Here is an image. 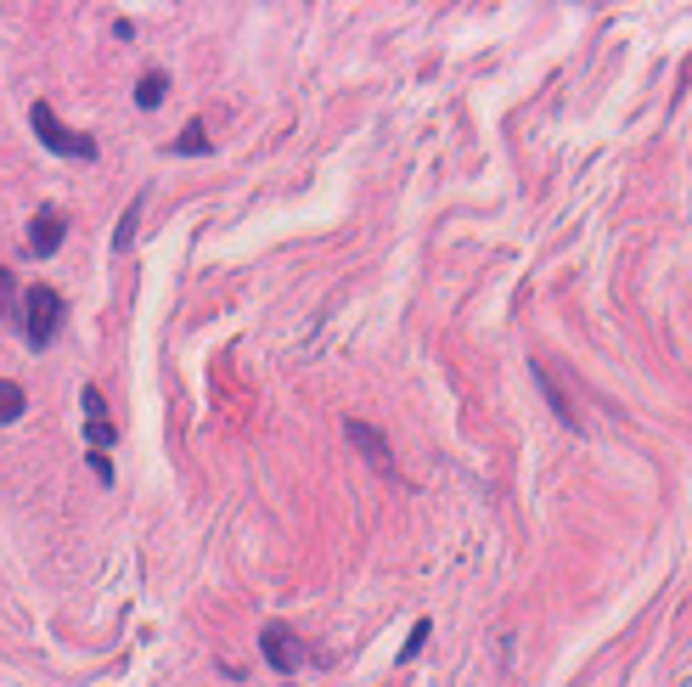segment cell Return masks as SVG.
<instances>
[{"label": "cell", "instance_id": "cell-4", "mask_svg": "<svg viewBox=\"0 0 692 687\" xmlns=\"http://www.w3.org/2000/svg\"><path fill=\"white\" fill-rule=\"evenodd\" d=\"M344 434H349V445L367 456V463L378 468V474H388L394 479V451H388V440H383V429H372V422H360V417H349L344 422Z\"/></svg>", "mask_w": 692, "mask_h": 687}, {"label": "cell", "instance_id": "cell-9", "mask_svg": "<svg viewBox=\"0 0 692 687\" xmlns=\"http://www.w3.org/2000/svg\"><path fill=\"white\" fill-rule=\"evenodd\" d=\"M23 406H28V401H23V389H17L12 378H0V422H17Z\"/></svg>", "mask_w": 692, "mask_h": 687}, {"label": "cell", "instance_id": "cell-8", "mask_svg": "<svg viewBox=\"0 0 692 687\" xmlns=\"http://www.w3.org/2000/svg\"><path fill=\"white\" fill-rule=\"evenodd\" d=\"M141 209H147V198H129V209H124V220H119V232H113V248L124 254L129 243H136V225H141Z\"/></svg>", "mask_w": 692, "mask_h": 687}, {"label": "cell", "instance_id": "cell-6", "mask_svg": "<svg viewBox=\"0 0 692 687\" xmlns=\"http://www.w3.org/2000/svg\"><path fill=\"white\" fill-rule=\"evenodd\" d=\"M535 378H541V389H546V401L557 406V417H564V422H569V429H585V422H580V412L569 406V395H564V389H557V383H552V372H546V361H535Z\"/></svg>", "mask_w": 692, "mask_h": 687}, {"label": "cell", "instance_id": "cell-11", "mask_svg": "<svg viewBox=\"0 0 692 687\" xmlns=\"http://www.w3.org/2000/svg\"><path fill=\"white\" fill-rule=\"evenodd\" d=\"M422 642H428V619H417V631H411V642L400 648V660H411V653H422Z\"/></svg>", "mask_w": 692, "mask_h": 687}, {"label": "cell", "instance_id": "cell-5", "mask_svg": "<svg viewBox=\"0 0 692 687\" xmlns=\"http://www.w3.org/2000/svg\"><path fill=\"white\" fill-rule=\"evenodd\" d=\"M62 232H69V220H62L57 209H40V214H35V225H28V248H35V254L46 259V254H57Z\"/></svg>", "mask_w": 692, "mask_h": 687}, {"label": "cell", "instance_id": "cell-7", "mask_svg": "<svg viewBox=\"0 0 692 687\" xmlns=\"http://www.w3.org/2000/svg\"><path fill=\"white\" fill-rule=\"evenodd\" d=\"M163 96H170V74H163V69L141 74V85H136V102H141V108H158Z\"/></svg>", "mask_w": 692, "mask_h": 687}, {"label": "cell", "instance_id": "cell-13", "mask_svg": "<svg viewBox=\"0 0 692 687\" xmlns=\"http://www.w3.org/2000/svg\"><path fill=\"white\" fill-rule=\"evenodd\" d=\"M90 468H96V474H102V484L113 479V463H108V451H90Z\"/></svg>", "mask_w": 692, "mask_h": 687}, {"label": "cell", "instance_id": "cell-1", "mask_svg": "<svg viewBox=\"0 0 692 687\" xmlns=\"http://www.w3.org/2000/svg\"><path fill=\"white\" fill-rule=\"evenodd\" d=\"M23 310H28V344L46 349V344L57 339V321H62V299H57V287L35 282V287H28V299H23Z\"/></svg>", "mask_w": 692, "mask_h": 687}, {"label": "cell", "instance_id": "cell-10", "mask_svg": "<svg viewBox=\"0 0 692 687\" xmlns=\"http://www.w3.org/2000/svg\"><path fill=\"white\" fill-rule=\"evenodd\" d=\"M175 152H209L203 124H186V130H181V142H175Z\"/></svg>", "mask_w": 692, "mask_h": 687}, {"label": "cell", "instance_id": "cell-3", "mask_svg": "<svg viewBox=\"0 0 692 687\" xmlns=\"http://www.w3.org/2000/svg\"><path fill=\"white\" fill-rule=\"evenodd\" d=\"M259 653H265V665H271V671H282V676H299V671H305V660H310L305 642L293 637L287 626H265V631H259Z\"/></svg>", "mask_w": 692, "mask_h": 687}, {"label": "cell", "instance_id": "cell-2", "mask_svg": "<svg viewBox=\"0 0 692 687\" xmlns=\"http://www.w3.org/2000/svg\"><path fill=\"white\" fill-rule=\"evenodd\" d=\"M35 130H40V142H46L51 152H69V158H79V163H90V158H96V142H90V136H79V130H69L62 119H51V108H46V102H35Z\"/></svg>", "mask_w": 692, "mask_h": 687}, {"label": "cell", "instance_id": "cell-12", "mask_svg": "<svg viewBox=\"0 0 692 687\" xmlns=\"http://www.w3.org/2000/svg\"><path fill=\"white\" fill-rule=\"evenodd\" d=\"M7 310H12V271L0 266V316H7Z\"/></svg>", "mask_w": 692, "mask_h": 687}]
</instances>
